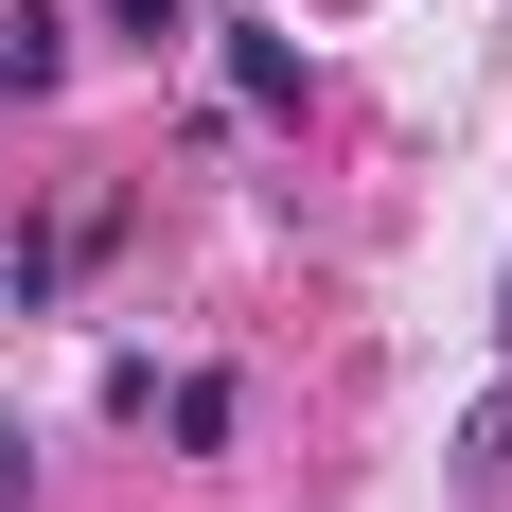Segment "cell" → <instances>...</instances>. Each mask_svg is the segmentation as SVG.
<instances>
[{"mask_svg":"<svg viewBox=\"0 0 512 512\" xmlns=\"http://www.w3.org/2000/svg\"><path fill=\"white\" fill-rule=\"evenodd\" d=\"M0 89H18V106L71 89V18H53V0H18V18H0Z\"/></svg>","mask_w":512,"mask_h":512,"instance_id":"6da1fadb","label":"cell"},{"mask_svg":"<svg viewBox=\"0 0 512 512\" xmlns=\"http://www.w3.org/2000/svg\"><path fill=\"white\" fill-rule=\"evenodd\" d=\"M230 89H248V106H301V36H230Z\"/></svg>","mask_w":512,"mask_h":512,"instance_id":"7a4b0ae2","label":"cell"},{"mask_svg":"<svg viewBox=\"0 0 512 512\" xmlns=\"http://www.w3.org/2000/svg\"><path fill=\"white\" fill-rule=\"evenodd\" d=\"M106 36H142V53H177V36H195V0H106Z\"/></svg>","mask_w":512,"mask_h":512,"instance_id":"3957f363","label":"cell"},{"mask_svg":"<svg viewBox=\"0 0 512 512\" xmlns=\"http://www.w3.org/2000/svg\"><path fill=\"white\" fill-rule=\"evenodd\" d=\"M460 460H477V477H512V389H495V407L460 424Z\"/></svg>","mask_w":512,"mask_h":512,"instance_id":"277c9868","label":"cell"},{"mask_svg":"<svg viewBox=\"0 0 512 512\" xmlns=\"http://www.w3.org/2000/svg\"><path fill=\"white\" fill-rule=\"evenodd\" d=\"M0 512H18V424H0Z\"/></svg>","mask_w":512,"mask_h":512,"instance_id":"5b68a950","label":"cell"},{"mask_svg":"<svg viewBox=\"0 0 512 512\" xmlns=\"http://www.w3.org/2000/svg\"><path fill=\"white\" fill-rule=\"evenodd\" d=\"M495 354H512V265H495Z\"/></svg>","mask_w":512,"mask_h":512,"instance_id":"8992f818","label":"cell"}]
</instances>
